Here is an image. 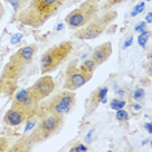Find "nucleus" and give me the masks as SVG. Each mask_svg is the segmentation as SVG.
Masks as SVG:
<instances>
[{
	"label": "nucleus",
	"instance_id": "f257e3e1",
	"mask_svg": "<svg viewBox=\"0 0 152 152\" xmlns=\"http://www.w3.org/2000/svg\"><path fill=\"white\" fill-rule=\"evenodd\" d=\"M65 0H30L21 11L16 13V21L21 25L39 29L51 17L60 11Z\"/></svg>",
	"mask_w": 152,
	"mask_h": 152
},
{
	"label": "nucleus",
	"instance_id": "f03ea898",
	"mask_svg": "<svg viewBox=\"0 0 152 152\" xmlns=\"http://www.w3.org/2000/svg\"><path fill=\"white\" fill-rule=\"evenodd\" d=\"M37 44H27L12 55L1 72L0 79L5 85V92L16 90V82L23 75L37 53Z\"/></svg>",
	"mask_w": 152,
	"mask_h": 152
},
{
	"label": "nucleus",
	"instance_id": "7ed1b4c3",
	"mask_svg": "<svg viewBox=\"0 0 152 152\" xmlns=\"http://www.w3.org/2000/svg\"><path fill=\"white\" fill-rule=\"evenodd\" d=\"M73 47V42L65 40L47 50L40 57V73L50 74L58 69L72 55Z\"/></svg>",
	"mask_w": 152,
	"mask_h": 152
},
{
	"label": "nucleus",
	"instance_id": "20e7f679",
	"mask_svg": "<svg viewBox=\"0 0 152 152\" xmlns=\"http://www.w3.org/2000/svg\"><path fill=\"white\" fill-rule=\"evenodd\" d=\"M63 126H64V116L50 112L40 120L39 125L34 129L33 133L29 137H25V139L30 146L40 143V142H44L50 139L51 137L56 135L58 131L63 129Z\"/></svg>",
	"mask_w": 152,
	"mask_h": 152
},
{
	"label": "nucleus",
	"instance_id": "39448f33",
	"mask_svg": "<svg viewBox=\"0 0 152 152\" xmlns=\"http://www.w3.org/2000/svg\"><path fill=\"white\" fill-rule=\"evenodd\" d=\"M117 18V12L108 9L103 13L102 16H96L92 21H90L87 25L78 29L74 33L75 38L81 40H92L96 39L102 35L103 33H105V30L109 27V25Z\"/></svg>",
	"mask_w": 152,
	"mask_h": 152
},
{
	"label": "nucleus",
	"instance_id": "423d86ee",
	"mask_svg": "<svg viewBox=\"0 0 152 152\" xmlns=\"http://www.w3.org/2000/svg\"><path fill=\"white\" fill-rule=\"evenodd\" d=\"M98 15H99L98 3H91L88 0H86L78 8L73 9L65 17V23L70 29L78 30L81 27H83L85 25H87L90 21H92Z\"/></svg>",
	"mask_w": 152,
	"mask_h": 152
},
{
	"label": "nucleus",
	"instance_id": "0eeeda50",
	"mask_svg": "<svg viewBox=\"0 0 152 152\" xmlns=\"http://www.w3.org/2000/svg\"><path fill=\"white\" fill-rule=\"evenodd\" d=\"M92 78V73L85 70L83 68L79 65L77 60L72 61L68 65V69L65 72V82H64V88L69 91H75L79 87L85 86L90 79Z\"/></svg>",
	"mask_w": 152,
	"mask_h": 152
},
{
	"label": "nucleus",
	"instance_id": "6e6552de",
	"mask_svg": "<svg viewBox=\"0 0 152 152\" xmlns=\"http://www.w3.org/2000/svg\"><path fill=\"white\" fill-rule=\"evenodd\" d=\"M39 103L34 98L33 94L29 91V88H21L17 90L15 96L12 100V107L18 110H21L22 113L31 118V117L37 116V112L39 109Z\"/></svg>",
	"mask_w": 152,
	"mask_h": 152
},
{
	"label": "nucleus",
	"instance_id": "1a4fd4ad",
	"mask_svg": "<svg viewBox=\"0 0 152 152\" xmlns=\"http://www.w3.org/2000/svg\"><path fill=\"white\" fill-rule=\"evenodd\" d=\"M75 105V94L73 91H63L57 94L55 98L48 103L47 110L51 113H56V115L65 116L73 110Z\"/></svg>",
	"mask_w": 152,
	"mask_h": 152
},
{
	"label": "nucleus",
	"instance_id": "9d476101",
	"mask_svg": "<svg viewBox=\"0 0 152 152\" xmlns=\"http://www.w3.org/2000/svg\"><path fill=\"white\" fill-rule=\"evenodd\" d=\"M55 90V81L51 75L43 74V77H40L33 86L29 87V91L33 94L38 102H42L46 98H48Z\"/></svg>",
	"mask_w": 152,
	"mask_h": 152
},
{
	"label": "nucleus",
	"instance_id": "9b49d317",
	"mask_svg": "<svg viewBox=\"0 0 152 152\" xmlns=\"http://www.w3.org/2000/svg\"><path fill=\"white\" fill-rule=\"evenodd\" d=\"M108 90L109 88L107 87V86H100V87L94 90V91L90 94L88 99L86 100V112H87V115L95 112L100 103H105Z\"/></svg>",
	"mask_w": 152,
	"mask_h": 152
},
{
	"label": "nucleus",
	"instance_id": "f8f14e48",
	"mask_svg": "<svg viewBox=\"0 0 152 152\" xmlns=\"http://www.w3.org/2000/svg\"><path fill=\"white\" fill-rule=\"evenodd\" d=\"M110 55H112V43L105 42L95 47V50L91 53V58L95 61L96 65H102L110 57Z\"/></svg>",
	"mask_w": 152,
	"mask_h": 152
},
{
	"label": "nucleus",
	"instance_id": "ddd939ff",
	"mask_svg": "<svg viewBox=\"0 0 152 152\" xmlns=\"http://www.w3.org/2000/svg\"><path fill=\"white\" fill-rule=\"evenodd\" d=\"M27 120H29V117H27L25 113H22L21 110L13 108V107H11L4 115V124L8 126H12V127L22 125Z\"/></svg>",
	"mask_w": 152,
	"mask_h": 152
},
{
	"label": "nucleus",
	"instance_id": "4468645a",
	"mask_svg": "<svg viewBox=\"0 0 152 152\" xmlns=\"http://www.w3.org/2000/svg\"><path fill=\"white\" fill-rule=\"evenodd\" d=\"M130 118V115H129V112L127 110H125L124 108H121V109H117L116 110V120L118 121V122H127Z\"/></svg>",
	"mask_w": 152,
	"mask_h": 152
},
{
	"label": "nucleus",
	"instance_id": "2eb2a0df",
	"mask_svg": "<svg viewBox=\"0 0 152 152\" xmlns=\"http://www.w3.org/2000/svg\"><path fill=\"white\" fill-rule=\"evenodd\" d=\"M79 65H81V66L85 70L90 72V73H94V70L96 69V66H98V65L95 64V61L92 60L91 57H90V58H87V60H85V61H82V63L79 64Z\"/></svg>",
	"mask_w": 152,
	"mask_h": 152
},
{
	"label": "nucleus",
	"instance_id": "dca6fc26",
	"mask_svg": "<svg viewBox=\"0 0 152 152\" xmlns=\"http://www.w3.org/2000/svg\"><path fill=\"white\" fill-rule=\"evenodd\" d=\"M126 105V102L124 99H112L110 100V103H109V107L112 109H115V110H117V109H121V108H124V107Z\"/></svg>",
	"mask_w": 152,
	"mask_h": 152
},
{
	"label": "nucleus",
	"instance_id": "f3484780",
	"mask_svg": "<svg viewBox=\"0 0 152 152\" xmlns=\"http://www.w3.org/2000/svg\"><path fill=\"white\" fill-rule=\"evenodd\" d=\"M148 39H150V31L148 30H143L139 34V37H138V43H139L140 47H146Z\"/></svg>",
	"mask_w": 152,
	"mask_h": 152
},
{
	"label": "nucleus",
	"instance_id": "a211bd4d",
	"mask_svg": "<svg viewBox=\"0 0 152 152\" xmlns=\"http://www.w3.org/2000/svg\"><path fill=\"white\" fill-rule=\"evenodd\" d=\"M144 96H146L144 88H137L133 94V99L135 100V102H142V100L144 99Z\"/></svg>",
	"mask_w": 152,
	"mask_h": 152
},
{
	"label": "nucleus",
	"instance_id": "6ab92c4d",
	"mask_svg": "<svg viewBox=\"0 0 152 152\" xmlns=\"http://www.w3.org/2000/svg\"><path fill=\"white\" fill-rule=\"evenodd\" d=\"M9 1H11V3H12V5L15 7V12L17 13L18 11H21L23 7H25L23 4H25L26 0H9Z\"/></svg>",
	"mask_w": 152,
	"mask_h": 152
},
{
	"label": "nucleus",
	"instance_id": "aec40b11",
	"mask_svg": "<svg viewBox=\"0 0 152 152\" xmlns=\"http://www.w3.org/2000/svg\"><path fill=\"white\" fill-rule=\"evenodd\" d=\"M144 8H146V4H144V1H142V3H139V4H137L135 5V8L131 11V17H135L137 15H139V13L142 12V11H144Z\"/></svg>",
	"mask_w": 152,
	"mask_h": 152
},
{
	"label": "nucleus",
	"instance_id": "412c9836",
	"mask_svg": "<svg viewBox=\"0 0 152 152\" xmlns=\"http://www.w3.org/2000/svg\"><path fill=\"white\" fill-rule=\"evenodd\" d=\"M70 151H88V147L78 142V143H75L74 146L70 147Z\"/></svg>",
	"mask_w": 152,
	"mask_h": 152
},
{
	"label": "nucleus",
	"instance_id": "4be33fe9",
	"mask_svg": "<svg viewBox=\"0 0 152 152\" xmlns=\"http://www.w3.org/2000/svg\"><path fill=\"white\" fill-rule=\"evenodd\" d=\"M8 151V139L4 137L0 138V152Z\"/></svg>",
	"mask_w": 152,
	"mask_h": 152
},
{
	"label": "nucleus",
	"instance_id": "5701e85b",
	"mask_svg": "<svg viewBox=\"0 0 152 152\" xmlns=\"http://www.w3.org/2000/svg\"><path fill=\"white\" fill-rule=\"evenodd\" d=\"M121 1H124V0H108V1H107V4L104 5V9H105V11H108V9H110V7L120 4Z\"/></svg>",
	"mask_w": 152,
	"mask_h": 152
},
{
	"label": "nucleus",
	"instance_id": "b1692460",
	"mask_svg": "<svg viewBox=\"0 0 152 152\" xmlns=\"http://www.w3.org/2000/svg\"><path fill=\"white\" fill-rule=\"evenodd\" d=\"M133 40H134V37H133V34L131 35H129L126 38V40L122 43V50H125V48H127V47H130L131 44H133Z\"/></svg>",
	"mask_w": 152,
	"mask_h": 152
},
{
	"label": "nucleus",
	"instance_id": "393cba45",
	"mask_svg": "<svg viewBox=\"0 0 152 152\" xmlns=\"http://www.w3.org/2000/svg\"><path fill=\"white\" fill-rule=\"evenodd\" d=\"M143 30H146V22H144V21H140V22L135 26V31H137V33H142Z\"/></svg>",
	"mask_w": 152,
	"mask_h": 152
},
{
	"label": "nucleus",
	"instance_id": "a878e982",
	"mask_svg": "<svg viewBox=\"0 0 152 152\" xmlns=\"http://www.w3.org/2000/svg\"><path fill=\"white\" fill-rule=\"evenodd\" d=\"M3 92H5V85H4V82L0 79V96H1Z\"/></svg>",
	"mask_w": 152,
	"mask_h": 152
},
{
	"label": "nucleus",
	"instance_id": "bb28decb",
	"mask_svg": "<svg viewBox=\"0 0 152 152\" xmlns=\"http://www.w3.org/2000/svg\"><path fill=\"white\" fill-rule=\"evenodd\" d=\"M3 16H4V8H3V4L0 3V22H1Z\"/></svg>",
	"mask_w": 152,
	"mask_h": 152
},
{
	"label": "nucleus",
	"instance_id": "cd10ccee",
	"mask_svg": "<svg viewBox=\"0 0 152 152\" xmlns=\"http://www.w3.org/2000/svg\"><path fill=\"white\" fill-rule=\"evenodd\" d=\"M144 127H146V129H147V131H148V133H152V129H151V122H147L146 124V125H144Z\"/></svg>",
	"mask_w": 152,
	"mask_h": 152
},
{
	"label": "nucleus",
	"instance_id": "c85d7f7f",
	"mask_svg": "<svg viewBox=\"0 0 152 152\" xmlns=\"http://www.w3.org/2000/svg\"><path fill=\"white\" fill-rule=\"evenodd\" d=\"M146 22L147 23H151V12H148V15L146 17Z\"/></svg>",
	"mask_w": 152,
	"mask_h": 152
},
{
	"label": "nucleus",
	"instance_id": "c756f323",
	"mask_svg": "<svg viewBox=\"0 0 152 152\" xmlns=\"http://www.w3.org/2000/svg\"><path fill=\"white\" fill-rule=\"evenodd\" d=\"M88 1H91V3H100L102 0H88Z\"/></svg>",
	"mask_w": 152,
	"mask_h": 152
},
{
	"label": "nucleus",
	"instance_id": "7c9ffc66",
	"mask_svg": "<svg viewBox=\"0 0 152 152\" xmlns=\"http://www.w3.org/2000/svg\"><path fill=\"white\" fill-rule=\"evenodd\" d=\"M146 1H148V0H146Z\"/></svg>",
	"mask_w": 152,
	"mask_h": 152
}]
</instances>
